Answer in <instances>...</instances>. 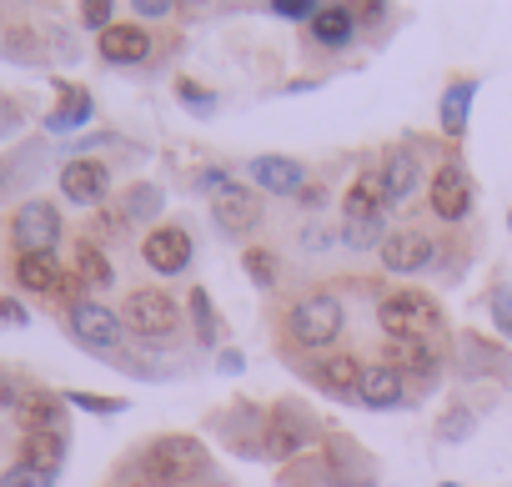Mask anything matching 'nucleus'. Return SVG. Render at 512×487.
I'll use <instances>...</instances> for the list:
<instances>
[{
  "label": "nucleus",
  "instance_id": "2eb2a0df",
  "mask_svg": "<svg viewBox=\"0 0 512 487\" xmlns=\"http://www.w3.org/2000/svg\"><path fill=\"white\" fill-rule=\"evenodd\" d=\"M101 56L111 61V66H136V61H146L151 56V36H146V26H111V31H101Z\"/></svg>",
  "mask_w": 512,
  "mask_h": 487
},
{
  "label": "nucleus",
  "instance_id": "4be33fe9",
  "mask_svg": "<svg viewBox=\"0 0 512 487\" xmlns=\"http://www.w3.org/2000/svg\"><path fill=\"white\" fill-rule=\"evenodd\" d=\"M457 362H462L467 377H477V372H502V367H507L502 347L487 342V337H477V332H462V337H457Z\"/></svg>",
  "mask_w": 512,
  "mask_h": 487
},
{
  "label": "nucleus",
  "instance_id": "9d476101",
  "mask_svg": "<svg viewBox=\"0 0 512 487\" xmlns=\"http://www.w3.org/2000/svg\"><path fill=\"white\" fill-rule=\"evenodd\" d=\"M251 181L272 191V196H302L312 181H307V166L292 161V156H256L251 161Z\"/></svg>",
  "mask_w": 512,
  "mask_h": 487
},
{
  "label": "nucleus",
  "instance_id": "b1692460",
  "mask_svg": "<svg viewBox=\"0 0 512 487\" xmlns=\"http://www.w3.org/2000/svg\"><path fill=\"white\" fill-rule=\"evenodd\" d=\"M472 96H477L472 81H452V86H447V96H442V131H447V136H462V131H467V106H472Z\"/></svg>",
  "mask_w": 512,
  "mask_h": 487
},
{
  "label": "nucleus",
  "instance_id": "39448f33",
  "mask_svg": "<svg viewBox=\"0 0 512 487\" xmlns=\"http://www.w3.org/2000/svg\"><path fill=\"white\" fill-rule=\"evenodd\" d=\"M176 322H181L176 302H171L166 292H156V287L131 292V297H126V307H121V327H131L136 337H171V332H176Z\"/></svg>",
  "mask_w": 512,
  "mask_h": 487
},
{
  "label": "nucleus",
  "instance_id": "a19ab883",
  "mask_svg": "<svg viewBox=\"0 0 512 487\" xmlns=\"http://www.w3.org/2000/svg\"><path fill=\"white\" fill-rule=\"evenodd\" d=\"M136 16L141 21H161V16H171V6L166 0H136Z\"/></svg>",
  "mask_w": 512,
  "mask_h": 487
},
{
  "label": "nucleus",
  "instance_id": "a211bd4d",
  "mask_svg": "<svg viewBox=\"0 0 512 487\" xmlns=\"http://www.w3.org/2000/svg\"><path fill=\"white\" fill-rule=\"evenodd\" d=\"M382 186H387V201H397V206L417 196V186H422V166H417V156H412L407 146H397V151L387 156Z\"/></svg>",
  "mask_w": 512,
  "mask_h": 487
},
{
  "label": "nucleus",
  "instance_id": "7ed1b4c3",
  "mask_svg": "<svg viewBox=\"0 0 512 487\" xmlns=\"http://www.w3.org/2000/svg\"><path fill=\"white\" fill-rule=\"evenodd\" d=\"M342 322H347V312H342V302L332 297V292H317V297H302L297 307H292V337L302 342V347H332L337 337H342Z\"/></svg>",
  "mask_w": 512,
  "mask_h": 487
},
{
  "label": "nucleus",
  "instance_id": "e433bc0d",
  "mask_svg": "<svg viewBox=\"0 0 512 487\" xmlns=\"http://www.w3.org/2000/svg\"><path fill=\"white\" fill-rule=\"evenodd\" d=\"M282 21H307L312 26V16H317V6H307V0H277V6H272Z\"/></svg>",
  "mask_w": 512,
  "mask_h": 487
},
{
  "label": "nucleus",
  "instance_id": "37998d69",
  "mask_svg": "<svg viewBox=\"0 0 512 487\" xmlns=\"http://www.w3.org/2000/svg\"><path fill=\"white\" fill-rule=\"evenodd\" d=\"M322 196H327L322 186H307V191H302V201H307V206H322Z\"/></svg>",
  "mask_w": 512,
  "mask_h": 487
},
{
  "label": "nucleus",
  "instance_id": "58836bf2",
  "mask_svg": "<svg viewBox=\"0 0 512 487\" xmlns=\"http://www.w3.org/2000/svg\"><path fill=\"white\" fill-rule=\"evenodd\" d=\"M81 21H86V26H96V31H111V26H116V21H111V6H106V0H91V6L81 11Z\"/></svg>",
  "mask_w": 512,
  "mask_h": 487
},
{
  "label": "nucleus",
  "instance_id": "0eeeda50",
  "mask_svg": "<svg viewBox=\"0 0 512 487\" xmlns=\"http://www.w3.org/2000/svg\"><path fill=\"white\" fill-rule=\"evenodd\" d=\"M312 437H317V422H312L297 402H282V407L267 412V452L292 457V452H302Z\"/></svg>",
  "mask_w": 512,
  "mask_h": 487
},
{
  "label": "nucleus",
  "instance_id": "aec40b11",
  "mask_svg": "<svg viewBox=\"0 0 512 487\" xmlns=\"http://www.w3.org/2000/svg\"><path fill=\"white\" fill-rule=\"evenodd\" d=\"M382 201H387V186H382V176L377 171H362L352 186H347V221H372V216H382Z\"/></svg>",
  "mask_w": 512,
  "mask_h": 487
},
{
  "label": "nucleus",
  "instance_id": "2f4dec72",
  "mask_svg": "<svg viewBox=\"0 0 512 487\" xmlns=\"http://www.w3.org/2000/svg\"><path fill=\"white\" fill-rule=\"evenodd\" d=\"M0 487H56V477L36 472V467H11L6 477H0Z\"/></svg>",
  "mask_w": 512,
  "mask_h": 487
},
{
  "label": "nucleus",
  "instance_id": "423d86ee",
  "mask_svg": "<svg viewBox=\"0 0 512 487\" xmlns=\"http://www.w3.org/2000/svg\"><path fill=\"white\" fill-rule=\"evenodd\" d=\"M141 257H146L151 272L176 277V272L191 267V236H186L181 226H151L146 241H141Z\"/></svg>",
  "mask_w": 512,
  "mask_h": 487
},
{
  "label": "nucleus",
  "instance_id": "79ce46f5",
  "mask_svg": "<svg viewBox=\"0 0 512 487\" xmlns=\"http://www.w3.org/2000/svg\"><path fill=\"white\" fill-rule=\"evenodd\" d=\"M246 362H241V352H221V372H241Z\"/></svg>",
  "mask_w": 512,
  "mask_h": 487
},
{
  "label": "nucleus",
  "instance_id": "412c9836",
  "mask_svg": "<svg viewBox=\"0 0 512 487\" xmlns=\"http://www.w3.org/2000/svg\"><path fill=\"white\" fill-rule=\"evenodd\" d=\"M66 462V437L61 432H26L21 437V467H36V472H51Z\"/></svg>",
  "mask_w": 512,
  "mask_h": 487
},
{
  "label": "nucleus",
  "instance_id": "5701e85b",
  "mask_svg": "<svg viewBox=\"0 0 512 487\" xmlns=\"http://www.w3.org/2000/svg\"><path fill=\"white\" fill-rule=\"evenodd\" d=\"M352 31H357V11H347V6H317L312 36H317L322 46H347Z\"/></svg>",
  "mask_w": 512,
  "mask_h": 487
},
{
  "label": "nucleus",
  "instance_id": "dca6fc26",
  "mask_svg": "<svg viewBox=\"0 0 512 487\" xmlns=\"http://www.w3.org/2000/svg\"><path fill=\"white\" fill-rule=\"evenodd\" d=\"M387 367L402 372V382H432L437 377V347H427V342H387Z\"/></svg>",
  "mask_w": 512,
  "mask_h": 487
},
{
  "label": "nucleus",
  "instance_id": "a878e982",
  "mask_svg": "<svg viewBox=\"0 0 512 487\" xmlns=\"http://www.w3.org/2000/svg\"><path fill=\"white\" fill-rule=\"evenodd\" d=\"M76 277H81L86 287H96V292L111 287L116 272H111V262H106V252L96 247V241H76Z\"/></svg>",
  "mask_w": 512,
  "mask_h": 487
},
{
  "label": "nucleus",
  "instance_id": "bb28decb",
  "mask_svg": "<svg viewBox=\"0 0 512 487\" xmlns=\"http://www.w3.org/2000/svg\"><path fill=\"white\" fill-rule=\"evenodd\" d=\"M91 121V96L81 86H61V111H51V131H71V126H86Z\"/></svg>",
  "mask_w": 512,
  "mask_h": 487
},
{
  "label": "nucleus",
  "instance_id": "f3484780",
  "mask_svg": "<svg viewBox=\"0 0 512 487\" xmlns=\"http://www.w3.org/2000/svg\"><path fill=\"white\" fill-rule=\"evenodd\" d=\"M407 382H402V372H392L387 362H377V367H367L362 372V387H357V397L367 402V407H377V412H387V407H402V392Z\"/></svg>",
  "mask_w": 512,
  "mask_h": 487
},
{
  "label": "nucleus",
  "instance_id": "20e7f679",
  "mask_svg": "<svg viewBox=\"0 0 512 487\" xmlns=\"http://www.w3.org/2000/svg\"><path fill=\"white\" fill-rule=\"evenodd\" d=\"M11 236H16L21 257H51L61 241V211L51 201H26L11 221Z\"/></svg>",
  "mask_w": 512,
  "mask_h": 487
},
{
  "label": "nucleus",
  "instance_id": "f03ea898",
  "mask_svg": "<svg viewBox=\"0 0 512 487\" xmlns=\"http://www.w3.org/2000/svg\"><path fill=\"white\" fill-rule=\"evenodd\" d=\"M377 322H382L387 342H427L432 347V337H442V312L422 292H392V297H382Z\"/></svg>",
  "mask_w": 512,
  "mask_h": 487
},
{
  "label": "nucleus",
  "instance_id": "72a5a7b5",
  "mask_svg": "<svg viewBox=\"0 0 512 487\" xmlns=\"http://www.w3.org/2000/svg\"><path fill=\"white\" fill-rule=\"evenodd\" d=\"M472 432V412L467 407H452L447 417H442V442H462Z\"/></svg>",
  "mask_w": 512,
  "mask_h": 487
},
{
  "label": "nucleus",
  "instance_id": "ea45409f",
  "mask_svg": "<svg viewBox=\"0 0 512 487\" xmlns=\"http://www.w3.org/2000/svg\"><path fill=\"white\" fill-rule=\"evenodd\" d=\"M0 322H6V327H21V322H26V307H21L16 297H0Z\"/></svg>",
  "mask_w": 512,
  "mask_h": 487
},
{
  "label": "nucleus",
  "instance_id": "6e6552de",
  "mask_svg": "<svg viewBox=\"0 0 512 487\" xmlns=\"http://www.w3.org/2000/svg\"><path fill=\"white\" fill-rule=\"evenodd\" d=\"M427 196H432V211H437L442 221H462V216L472 211V181H467V171H462L457 161L437 166V176L427 181Z\"/></svg>",
  "mask_w": 512,
  "mask_h": 487
},
{
  "label": "nucleus",
  "instance_id": "393cba45",
  "mask_svg": "<svg viewBox=\"0 0 512 487\" xmlns=\"http://www.w3.org/2000/svg\"><path fill=\"white\" fill-rule=\"evenodd\" d=\"M16 282L26 292H56L61 267H56V257H16Z\"/></svg>",
  "mask_w": 512,
  "mask_h": 487
},
{
  "label": "nucleus",
  "instance_id": "c03bdc74",
  "mask_svg": "<svg viewBox=\"0 0 512 487\" xmlns=\"http://www.w3.org/2000/svg\"><path fill=\"white\" fill-rule=\"evenodd\" d=\"M507 226H512V211H507Z\"/></svg>",
  "mask_w": 512,
  "mask_h": 487
},
{
  "label": "nucleus",
  "instance_id": "9b49d317",
  "mask_svg": "<svg viewBox=\"0 0 512 487\" xmlns=\"http://www.w3.org/2000/svg\"><path fill=\"white\" fill-rule=\"evenodd\" d=\"M66 322H71V332H76L86 347H116V337H121V317H116L111 307L91 302V297H86L81 307H71Z\"/></svg>",
  "mask_w": 512,
  "mask_h": 487
},
{
  "label": "nucleus",
  "instance_id": "f8f14e48",
  "mask_svg": "<svg viewBox=\"0 0 512 487\" xmlns=\"http://www.w3.org/2000/svg\"><path fill=\"white\" fill-rule=\"evenodd\" d=\"M61 191H66V201H76V206H101L106 191H111V171H106L101 161H71V166L61 171Z\"/></svg>",
  "mask_w": 512,
  "mask_h": 487
},
{
  "label": "nucleus",
  "instance_id": "f704fd0d",
  "mask_svg": "<svg viewBox=\"0 0 512 487\" xmlns=\"http://www.w3.org/2000/svg\"><path fill=\"white\" fill-rule=\"evenodd\" d=\"M492 322L502 337H512V287H497L492 292Z\"/></svg>",
  "mask_w": 512,
  "mask_h": 487
},
{
  "label": "nucleus",
  "instance_id": "6ab92c4d",
  "mask_svg": "<svg viewBox=\"0 0 512 487\" xmlns=\"http://www.w3.org/2000/svg\"><path fill=\"white\" fill-rule=\"evenodd\" d=\"M362 372H367V367H362L352 352H332V357H322V362H317V382H322L332 397H357Z\"/></svg>",
  "mask_w": 512,
  "mask_h": 487
},
{
  "label": "nucleus",
  "instance_id": "1a4fd4ad",
  "mask_svg": "<svg viewBox=\"0 0 512 487\" xmlns=\"http://www.w3.org/2000/svg\"><path fill=\"white\" fill-rule=\"evenodd\" d=\"M382 267L392 277H412V272H427L432 267V236L427 231H392L382 241Z\"/></svg>",
  "mask_w": 512,
  "mask_h": 487
},
{
  "label": "nucleus",
  "instance_id": "4c0bfd02",
  "mask_svg": "<svg viewBox=\"0 0 512 487\" xmlns=\"http://www.w3.org/2000/svg\"><path fill=\"white\" fill-rule=\"evenodd\" d=\"M226 186H236V181H231L221 166H211V171H201V176H196V191H206V196H221Z\"/></svg>",
  "mask_w": 512,
  "mask_h": 487
},
{
  "label": "nucleus",
  "instance_id": "c9c22d12",
  "mask_svg": "<svg viewBox=\"0 0 512 487\" xmlns=\"http://www.w3.org/2000/svg\"><path fill=\"white\" fill-rule=\"evenodd\" d=\"M176 96H181L191 111H211V106H216V96H211L206 86H196V81H176Z\"/></svg>",
  "mask_w": 512,
  "mask_h": 487
},
{
  "label": "nucleus",
  "instance_id": "7c9ffc66",
  "mask_svg": "<svg viewBox=\"0 0 512 487\" xmlns=\"http://www.w3.org/2000/svg\"><path fill=\"white\" fill-rule=\"evenodd\" d=\"M241 267H246V277H251L256 287H277V257H272L267 247H251V252L241 257Z\"/></svg>",
  "mask_w": 512,
  "mask_h": 487
},
{
  "label": "nucleus",
  "instance_id": "4468645a",
  "mask_svg": "<svg viewBox=\"0 0 512 487\" xmlns=\"http://www.w3.org/2000/svg\"><path fill=\"white\" fill-rule=\"evenodd\" d=\"M11 412H16V422H21L26 432H61V427H66L61 397H51V392H41V387H26Z\"/></svg>",
  "mask_w": 512,
  "mask_h": 487
},
{
  "label": "nucleus",
  "instance_id": "473e14b6",
  "mask_svg": "<svg viewBox=\"0 0 512 487\" xmlns=\"http://www.w3.org/2000/svg\"><path fill=\"white\" fill-rule=\"evenodd\" d=\"M71 407H81V412H101V417H111V412H121L126 402H121V397H91V392H71Z\"/></svg>",
  "mask_w": 512,
  "mask_h": 487
},
{
  "label": "nucleus",
  "instance_id": "ddd939ff",
  "mask_svg": "<svg viewBox=\"0 0 512 487\" xmlns=\"http://www.w3.org/2000/svg\"><path fill=\"white\" fill-rule=\"evenodd\" d=\"M211 216L221 231H251L262 221V201H256L251 186H226L221 196H211Z\"/></svg>",
  "mask_w": 512,
  "mask_h": 487
},
{
  "label": "nucleus",
  "instance_id": "c85d7f7f",
  "mask_svg": "<svg viewBox=\"0 0 512 487\" xmlns=\"http://www.w3.org/2000/svg\"><path fill=\"white\" fill-rule=\"evenodd\" d=\"M392 231L382 226V216H372V221H347V231H342V241L352 252H367V247H382Z\"/></svg>",
  "mask_w": 512,
  "mask_h": 487
},
{
  "label": "nucleus",
  "instance_id": "cd10ccee",
  "mask_svg": "<svg viewBox=\"0 0 512 487\" xmlns=\"http://www.w3.org/2000/svg\"><path fill=\"white\" fill-rule=\"evenodd\" d=\"M186 307H191V322H196V337H201V347H216V337H221V322H216V307H211V297L196 287Z\"/></svg>",
  "mask_w": 512,
  "mask_h": 487
},
{
  "label": "nucleus",
  "instance_id": "c756f323",
  "mask_svg": "<svg viewBox=\"0 0 512 487\" xmlns=\"http://www.w3.org/2000/svg\"><path fill=\"white\" fill-rule=\"evenodd\" d=\"M121 211H126V221H151L161 211V186H131Z\"/></svg>",
  "mask_w": 512,
  "mask_h": 487
},
{
  "label": "nucleus",
  "instance_id": "f257e3e1",
  "mask_svg": "<svg viewBox=\"0 0 512 487\" xmlns=\"http://www.w3.org/2000/svg\"><path fill=\"white\" fill-rule=\"evenodd\" d=\"M141 472H146L151 487H181V482L211 472V452H206V442L171 432V437H156V442L141 452Z\"/></svg>",
  "mask_w": 512,
  "mask_h": 487
}]
</instances>
